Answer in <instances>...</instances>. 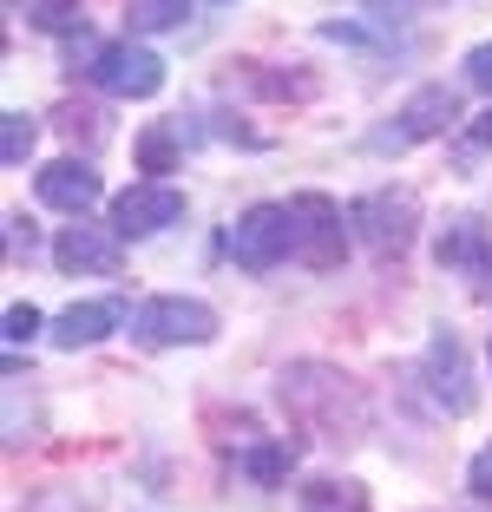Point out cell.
<instances>
[{
	"label": "cell",
	"mask_w": 492,
	"mask_h": 512,
	"mask_svg": "<svg viewBox=\"0 0 492 512\" xmlns=\"http://www.w3.org/2000/svg\"><path fill=\"white\" fill-rule=\"evenodd\" d=\"M217 7H224V0H217Z\"/></svg>",
	"instance_id": "cell-25"
},
{
	"label": "cell",
	"mask_w": 492,
	"mask_h": 512,
	"mask_svg": "<svg viewBox=\"0 0 492 512\" xmlns=\"http://www.w3.org/2000/svg\"><path fill=\"white\" fill-rule=\"evenodd\" d=\"M420 375H427L433 401L447 407V414H473V381H466V348L453 329H440L427 342V362H420Z\"/></svg>",
	"instance_id": "cell-10"
},
{
	"label": "cell",
	"mask_w": 492,
	"mask_h": 512,
	"mask_svg": "<svg viewBox=\"0 0 492 512\" xmlns=\"http://www.w3.org/2000/svg\"><path fill=\"white\" fill-rule=\"evenodd\" d=\"M453 119H460V92H453V86H420L414 99L394 112L388 132H374V145H381V151H388V145L394 151H401V145H420V138H440Z\"/></svg>",
	"instance_id": "cell-7"
},
{
	"label": "cell",
	"mask_w": 492,
	"mask_h": 512,
	"mask_svg": "<svg viewBox=\"0 0 492 512\" xmlns=\"http://www.w3.org/2000/svg\"><path fill=\"white\" fill-rule=\"evenodd\" d=\"M466 486H473V499H492V447L473 453V467H466Z\"/></svg>",
	"instance_id": "cell-21"
},
{
	"label": "cell",
	"mask_w": 492,
	"mask_h": 512,
	"mask_svg": "<svg viewBox=\"0 0 492 512\" xmlns=\"http://www.w3.org/2000/svg\"><path fill=\"white\" fill-rule=\"evenodd\" d=\"M7 256H33V230H27V217H7Z\"/></svg>",
	"instance_id": "cell-23"
},
{
	"label": "cell",
	"mask_w": 492,
	"mask_h": 512,
	"mask_svg": "<svg viewBox=\"0 0 492 512\" xmlns=\"http://www.w3.org/2000/svg\"><path fill=\"white\" fill-rule=\"evenodd\" d=\"M440 270L453 276H473L479 296H492V230L479 224V217H453L447 230H440Z\"/></svg>",
	"instance_id": "cell-9"
},
{
	"label": "cell",
	"mask_w": 492,
	"mask_h": 512,
	"mask_svg": "<svg viewBox=\"0 0 492 512\" xmlns=\"http://www.w3.org/2000/svg\"><path fill=\"white\" fill-rule=\"evenodd\" d=\"M125 20L138 33H171L191 20V0H125Z\"/></svg>",
	"instance_id": "cell-16"
},
{
	"label": "cell",
	"mask_w": 492,
	"mask_h": 512,
	"mask_svg": "<svg viewBox=\"0 0 492 512\" xmlns=\"http://www.w3.org/2000/svg\"><path fill=\"white\" fill-rule=\"evenodd\" d=\"M33 184H40V204H46V211H66V217H86L92 204H99V191H105L99 171H92L86 158H53V165H46Z\"/></svg>",
	"instance_id": "cell-11"
},
{
	"label": "cell",
	"mask_w": 492,
	"mask_h": 512,
	"mask_svg": "<svg viewBox=\"0 0 492 512\" xmlns=\"http://www.w3.org/2000/svg\"><path fill=\"white\" fill-rule=\"evenodd\" d=\"M289 211H296V256L309 270H335L348 256V230H342V204L322 191H302L289 197Z\"/></svg>",
	"instance_id": "cell-5"
},
{
	"label": "cell",
	"mask_w": 492,
	"mask_h": 512,
	"mask_svg": "<svg viewBox=\"0 0 492 512\" xmlns=\"http://www.w3.org/2000/svg\"><path fill=\"white\" fill-rule=\"evenodd\" d=\"M138 335L151 348H204L217 335V309L197 296H151L138 309Z\"/></svg>",
	"instance_id": "cell-4"
},
{
	"label": "cell",
	"mask_w": 492,
	"mask_h": 512,
	"mask_svg": "<svg viewBox=\"0 0 492 512\" xmlns=\"http://www.w3.org/2000/svg\"><path fill=\"white\" fill-rule=\"evenodd\" d=\"M276 394H283V407L309 427V434H322V440H355L361 427H368V394H361L342 368L296 362V368H283Z\"/></svg>",
	"instance_id": "cell-1"
},
{
	"label": "cell",
	"mask_w": 492,
	"mask_h": 512,
	"mask_svg": "<svg viewBox=\"0 0 492 512\" xmlns=\"http://www.w3.org/2000/svg\"><path fill=\"white\" fill-rule=\"evenodd\" d=\"M302 512H368V486L361 480H315V486H302Z\"/></svg>",
	"instance_id": "cell-15"
},
{
	"label": "cell",
	"mask_w": 492,
	"mask_h": 512,
	"mask_svg": "<svg viewBox=\"0 0 492 512\" xmlns=\"http://www.w3.org/2000/svg\"><path fill=\"white\" fill-rule=\"evenodd\" d=\"M289 467H296V447H289V440H263V447H250V453H243V473H250L256 486L289 480Z\"/></svg>",
	"instance_id": "cell-17"
},
{
	"label": "cell",
	"mask_w": 492,
	"mask_h": 512,
	"mask_svg": "<svg viewBox=\"0 0 492 512\" xmlns=\"http://www.w3.org/2000/svg\"><path fill=\"white\" fill-rule=\"evenodd\" d=\"M230 256H237V270H250V276L276 270L283 256H296V211H289V204H250V211L230 224Z\"/></svg>",
	"instance_id": "cell-2"
},
{
	"label": "cell",
	"mask_w": 492,
	"mask_h": 512,
	"mask_svg": "<svg viewBox=\"0 0 492 512\" xmlns=\"http://www.w3.org/2000/svg\"><path fill=\"white\" fill-rule=\"evenodd\" d=\"M40 329H46V322H40L33 302H14V309H7V342H33Z\"/></svg>",
	"instance_id": "cell-20"
},
{
	"label": "cell",
	"mask_w": 492,
	"mask_h": 512,
	"mask_svg": "<svg viewBox=\"0 0 492 512\" xmlns=\"http://www.w3.org/2000/svg\"><path fill=\"white\" fill-rule=\"evenodd\" d=\"M184 217V191L178 184H132L112 197V230L119 237H158Z\"/></svg>",
	"instance_id": "cell-8"
},
{
	"label": "cell",
	"mask_w": 492,
	"mask_h": 512,
	"mask_svg": "<svg viewBox=\"0 0 492 512\" xmlns=\"http://www.w3.org/2000/svg\"><path fill=\"white\" fill-rule=\"evenodd\" d=\"M33 138H40L33 112H7V119H0V158H7V165H27Z\"/></svg>",
	"instance_id": "cell-19"
},
{
	"label": "cell",
	"mask_w": 492,
	"mask_h": 512,
	"mask_svg": "<svg viewBox=\"0 0 492 512\" xmlns=\"http://www.w3.org/2000/svg\"><path fill=\"white\" fill-rule=\"evenodd\" d=\"M92 79H99L112 99H151L164 86V60L151 46H132V40H112V46H92Z\"/></svg>",
	"instance_id": "cell-6"
},
{
	"label": "cell",
	"mask_w": 492,
	"mask_h": 512,
	"mask_svg": "<svg viewBox=\"0 0 492 512\" xmlns=\"http://www.w3.org/2000/svg\"><path fill=\"white\" fill-rule=\"evenodd\" d=\"M125 322V302L119 296H99V302H73L60 322H53V342L60 348H92V342H105V335Z\"/></svg>",
	"instance_id": "cell-13"
},
{
	"label": "cell",
	"mask_w": 492,
	"mask_h": 512,
	"mask_svg": "<svg viewBox=\"0 0 492 512\" xmlns=\"http://www.w3.org/2000/svg\"><path fill=\"white\" fill-rule=\"evenodd\" d=\"M466 138H473V145H492V112H479V119L466 125Z\"/></svg>",
	"instance_id": "cell-24"
},
{
	"label": "cell",
	"mask_w": 492,
	"mask_h": 512,
	"mask_svg": "<svg viewBox=\"0 0 492 512\" xmlns=\"http://www.w3.org/2000/svg\"><path fill=\"white\" fill-rule=\"evenodd\" d=\"M348 224L374 256H401L420 230V197L414 191H368L348 204Z\"/></svg>",
	"instance_id": "cell-3"
},
{
	"label": "cell",
	"mask_w": 492,
	"mask_h": 512,
	"mask_svg": "<svg viewBox=\"0 0 492 512\" xmlns=\"http://www.w3.org/2000/svg\"><path fill=\"white\" fill-rule=\"evenodd\" d=\"M27 20L46 33H79L86 27V0H27Z\"/></svg>",
	"instance_id": "cell-18"
},
{
	"label": "cell",
	"mask_w": 492,
	"mask_h": 512,
	"mask_svg": "<svg viewBox=\"0 0 492 512\" xmlns=\"http://www.w3.org/2000/svg\"><path fill=\"white\" fill-rule=\"evenodd\" d=\"M466 79H473L479 92H492V40H486V46H473V53H466Z\"/></svg>",
	"instance_id": "cell-22"
},
{
	"label": "cell",
	"mask_w": 492,
	"mask_h": 512,
	"mask_svg": "<svg viewBox=\"0 0 492 512\" xmlns=\"http://www.w3.org/2000/svg\"><path fill=\"white\" fill-rule=\"evenodd\" d=\"M178 158H184V125L158 119L138 132V171H178Z\"/></svg>",
	"instance_id": "cell-14"
},
{
	"label": "cell",
	"mask_w": 492,
	"mask_h": 512,
	"mask_svg": "<svg viewBox=\"0 0 492 512\" xmlns=\"http://www.w3.org/2000/svg\"><path fill=\"white\" fill-rule=\"evenodd\" d=\"M53 263L66 276H119V237H105L92 224H66L53 237Z\"/></svg>",
	"instance_id": "cell-12"
}]
</instances>
